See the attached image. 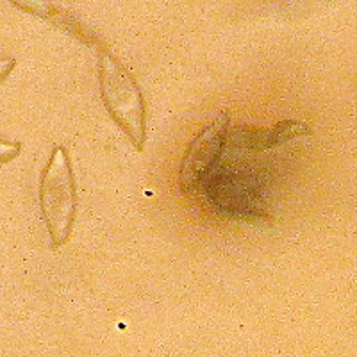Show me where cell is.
Here are the masks:
<instances>
[{"mask_svg": "<svg viewBox=\"0 0 357 357\" xmlns=\"http://www.w3.org/2000/svg\"><path fill=\"white\" fill-rule=\"evenodd\" d=\"M99 84L104 106L118 127L127 134L138 152L147 141V106L138 82L113 54L102 50L99 59Z\"/></svg>", "mask_w": 357, "mask_h": 357, "instance_id": "1", "label": "cell"}, {"mask_svg": "<svg viewBox=\"0 0 357 357\" xmlns=\"http://www.w3.org/2000/svg\"><path fill=\"white\" fill-rule=\"evenodd\" d=\"M40 205L52 245H66L77 214V186L70 154L65 147L54 148L41 173Z\"/></svg>", "mask_w": 357, "mask_h": 357, "instance_id": "2", "label": "cell"}, {"mask_svg": "<svg viewBox=\"0 0 357 357\" xmlns=\"http://www.w3.org/2000/svg\"><path fill=\"white\" fill-rule=\"evenodd\" d=\"M227 123L229 116L222 111L188 147L181 168V184L186 191L197 188L218 161L225 145Z\"/></svg>", "mask_w": 357, "mask_h": 357, "instance_id": "3", "label": "cell"}, {"mask_svg": "<svg viewBox=\"0 0 357 357\" xmlns=\"http://www.w3.org/2000/svg\"><path fill=\"white\" fill-rule=\"evenodd\" d=\"M22 145L13 143V141H0V164L13 161L17 156H20Z\"/></svg>", "mask_w": 357, "mask_h": 357, "instance_id": "4", "label": "cell"}, {"mask_svg": "<svg viewBox=\"0 0 357 357\" xmlns=\"http://www.w3.org/2000/svg\"><path fill=\"white\" fill-rule=\"evenodd\" d=\"M15 68V59H0V84Z\"/></svg>", "mask_w": 357, "mask_h": 357, "instance_id": "5", "label": "cell"}]
</instances>
